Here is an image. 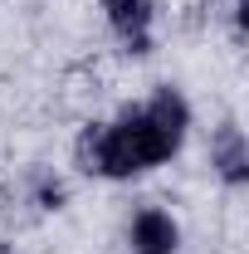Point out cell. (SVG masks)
I'll return each mask as SVG.
<instances>
[{
  "instance_id": "1",
  "label": "cell",
  "mask_w": 249,
  "mask_h": 254,
  "mask_svg": "<svg viewBox=\"0 0 249 254\" xmlns=\"http://www.w3.org/2000/svg\"><path fill=\"white\" fill-rule=\"evenodd\" d=\"M195 103L181 83H152V93L123 103L108 118H88L73 132V171L103 186H132L186 157Z\"/></svg>"
},
{
  "instance_id": "2",
  "label": "cell",
  "mask_w": 249,
  "mask_h": 254,
  "mask_svg": "<svg viewBox=\"0 0 249 254\" xmlns=\"http://www.w3.org/2000/svg\"><path fill=\"white\" fill-rule=\"evenodd\" d=\"M98 20L123 59H152L161 49V0H98Z\"/></svg>"
},
{
  "instance_id": "3",
  "label": "cell",
  "mask_w": 249,
  "mask_h": 254,
  "mask_svg": "<svg viewBox=\"0 0 249 254\" xmlns=\"http://www.w3.org/2000/svg\"><path fill=\"white\" fill-rule=\"evenodd\" d=\"M123 250L127 254H181L186 250V225L171 205L142 200L123 215Z\"/></svg>"
},
{
  "instance_id": "4",
  "label": "cell",
  "mask_w": 249,
  "mask_h": 254,
  "mask_svg": "<svg viewBox=\"0 0 249 254\" xmlns=\"http://www.w3.org/2000/svg\"><path fill=\"white\" fill-rule=\"evenodd\" d=\"M205 161H210V181L225 195H240L249 186V137H245V123L240 118H220L210 127Z\"/></svg>"
},
{
  "instance_id": "5",
  "label": "cell",
  "mask_w": 249,
  "mask_h": 254,
  "mask_svg": "<svg viewBox=\"0 0 249 254\" xmlns=\"http://www.w3.org/2000/svg\"><path fill=\"white\" fill-rule=\"evenodd\" d=\"M20 200L30 205L34 215H63L68 210V200H73V186H68V176H63L59 166H30L25 176H20Z\"/></svg>"
},
{
  "instance_id": "6",
  "label": "cell",
  "mask_w": 249,
  "mask_h": 254,
  "mask_svg": "<svg viewBox=\"0 0 249 254\" xmlns=\"http://www.w3.org/2000/svg\"><path fill=\"white\" fill-rule=\"evenodd\" d=\"M220 20H225L230 39L240 44V39H245V0H220Z\"/></svg>"
}]
</instances>
